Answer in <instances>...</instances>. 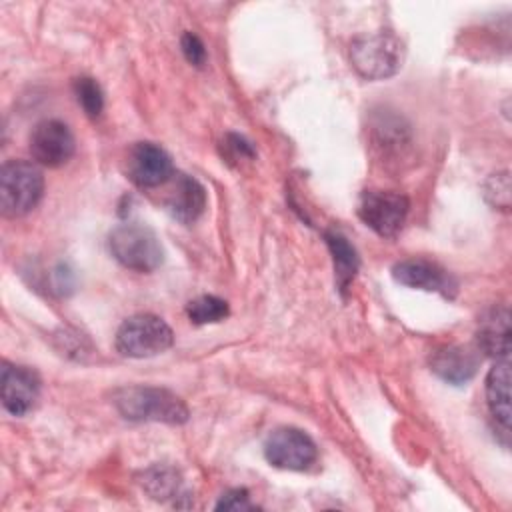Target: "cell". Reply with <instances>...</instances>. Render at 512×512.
Listing matches in <instances>:
<instances>
[{"label":"cell","mask_w":512,"mask_h":512,"mask_svg":"<svg viewBox=\"0 0 512 512\" xmlns=\"http://www.w3.org/2000/svg\"><path fill=\"white\" fill-rule=\"evenodd\" d=\"M392 276L402 286L418 288L426 292H438L444 298H454L458 290V284L452 278V274H448V270L424 258H410L394 264Z\"/></svg>","instance_id":"obj_11"},{"label":"cell","mask_w":512,"mask_h":512,"mask_svg":"<svg viewBox=\"0 0 512 512\" xmlns=\"http://www.w3.org/2000/svg\"><path fill=\"white\" fill-rule=\"evenodd\" d=\"M264 458L280 470H306L318 458L314 440L300 428L282 426L268 434L264 442Z\"/></svg>","instance_id":"obj_7"},{"label":"cell","mask_w":512,"mask_h":512,"mask_svg":"<svg viewBox=\"0 0 512 512\" xmlns=\"http://www.w3.org/2000/svg\"><path fill=\"white\" fill-rule=\"evenodd\" d=\"M74 94H76L78 104L84 108V112L90 118L100 116V112L104 108V94H102L100 84L94 78H90V76L76 78L74 80Z\"/></svg>","instance_id":"obj_19"},{"label":"cell","mask_w":512,"mask_h":512,"mask_svg":"<svg viewBox=\"0 0 512 512\" xmlns=\"http://www.w3.org/2000/svg\"><path fill=\"white\" fill-rule=\"evenodd\" d=\"M476 348L496 360H508L510 356V314L506 306L490 308L478 322Z\"/></svg>","instance_id":"obj_14"},{"label":"cell","mask_w":512,"mask_h":512,"mask_svg":"<svg viewBox=\"0 0 512 512\" xmlns=\"http://www.w3.org/2000/svg\"><path fill=\"white\" fill-rule=\"evenodd\" d=\"M0 392L4 410L12 416H24L38 400L40 378L26 366L4 362L0 370Z\"/></svg>","instance_id":"obj_10"},{"label":"cell","mask_w":512,"mask_h":512,"mask_svg":"<svg viewBox=\"0 0 512 512\" xmlns=\"http://www.w3.org/2000/svg\"><path fill=\"white\" fill-rule=\"evenodd\" d=\"M180 46H182V52H184V56H186V60L190 64H194L198 68L204 66V62H206V48H204L202 40L196 34L184 32L182 38H180Z\"/></svg>","instance_id":"obj_22"},{"label":"cell","mask_w":512,"mask_h":512,"mask_svg":"<svg viewBox=\"0 0 512 512\" xmlns=\"http://www.w3.org/2000/svg\"><path fill=\"white\" fill-rule=\"evenodd\" d=\"M484 194H486V200L494 208L508 210L510 208V176H508V172H498V174L490 176L484 186Z\"/></svg>","instance_id":"obj_20"},{"label":"cell","mask_w":512,"mask_h":512,"mask_svg":"<svg viewBox=\"0 0 512 512\" xmlns=\"http://www.w3.org/2000/svg\"><path fill=\"white\" fill-rule=\"evenodd\" d=\"M404 44L392 32L360 34L350 42L352 68L366 80L394 76L404 62Z\"/></svg>","instance_id":"obj_2"},{"label":"cell","mask_w":512,"mask_h":512,"mask_svg":"<svg viewBox=\"0 0 512 512\" xmlns=\"http://www.w3.org/2000/svg\"><path fill=\"white\" fill-rule=\"evenodd\" d=\"M408 210V198L388 190H364L356 206L358 218L384 238H394L402 230Z\"/></svg>","instance_id":"obj_6"},{"label":"cell","mask_w":512,"mask_h":512,"mask_svg":"<svg viewBox=\"0 0 512 512\" xmlns=\"http://www.w3.org/2000/svg\"><path fill=\"white\" fill-rule=\"evenodd\" d=\"M166 208L178 222L194 224L206 210V188L188 174H174Z\"/></svg>","instance_id":"obj_13"},{"label":"cell","mask_w":512,"mask_h":512,"mask_svg":"<svg viewBox=\"0 0 512 512\" xmlns=\"http://www.w3.org/2000/svg\"><path fill=\"white\" fill-rule=\"evenodd\" d=\"M324 238H326L328 250L332 254L336 286L344 294L358 272V264H360L358 254H356L354 246L348 242V238L344 234H340L338 230H328L324 234Z\"/></svg>","instance_id":"obj_16"},{"label":"cell","mask_w":512,"mask_h":512,"mask_svg":"<svg viewBox=\"0 0 512 512\" xmlns=\"http://www.w3.org/2000/svg\"><path fill=\"white\" fill-rule=\"evenodd\" d=\"M126 174L140 188H156L174 176L170 154L154 142H136L126 154Z\"/></svg>","instance_id":"obj_9"},{"label":"cell","mask_w":512,"mask_h":512,"mask_svg":"<svg viewBox=\"0 0 512 512\" xmlns=\"http://www.w3.org/2000/svg\"><path fill=\"white\" fill-rule=\"evenodd\" d=\"M186 314L192 324H214L222 322L230 314V310L226 300L212 294H204L186 304Z\"/></svg>","instance_id":"obj_17"},{"label":"cell","mask_w":512,"mask_h":512,"mask_svg":"<svg viewBox=\"0 0 512 512\" xmlns=\"http://www.w3.org/2000/svg\"><path fill=\"white\" fill-rule=\"evenodd\" d=\"M174 342L172 328L154 314H134L116 332V350L128 358H150L166 352Z\"/></svg>","instance_id":"obj_5"},{"label":"cell","mask_w":512,"mask_h":512,"mask_svg":"<svg viewBox=\"0 0 512 512\" xmlns=\"http://www.w3.org/2000/svg\"><path fill=\"white\" fill-rule=\"evenodd\" d=\"M112 404L122 418L132 422L182 424L188 420L186 404L166 388L124 386L114 390Z\"/></svg>","instance_id":"obj_1"},{"label":"cell","mask_w":512,"mask_h":512,"mask_svg":"<svg viewBox=\"0 0 512 512\" xmlns=\"http://www.w3.org/2000/svg\"><path fill=\"white\" fill-rule=\"evenodd\" d=\"M142 486L146 488V492L152 498L158 500H166L178 494L180 490V478L172 468H164V466H154L150 470L144 472V480Z\"/></svg>","instance_id":"obj_18"},{"label":"cell","mask_w":512,"mask_h":512,"mask_svg":"<svg viewBox=\"0 0 512 512\" xmlns=\"http://www.w3.org/2000/svg\"><path fill=\"white\" fill-rule=\"evenodd\" d=\"M108 248L124 268L134 272H152L164 260L160 238L140 222L118 224L108 236Z\"/></svg>","instance_id":"obj_4"},{"label":"cell","mask_w":512,"mask_h":512,"mask_svg":"<svg viewBox=\"0 0 512 512\" xmlns=\"http://www.w3.org/2000/svg\"><path fill=\"white\" fill-rule=\"evenodd\" d=\"M482 362V354L478 348L448 344L440 346L430 354V370L448 384L462 386L474 378L478 366Z\"/></svg>","instance_id":"obj_12"},{"label":"cell","mask_w":512,"mask_h":512,"mask_svg":"<svg viewBox=\"0 0 512 512\" xmlns=\"http://www.w3.org/2000/svg\"><path fill=\"white\" fill-rule=\"evenodd\" d=\"M44 194L42 170L28 160H8L0 170V210L6 218L32 212Z\"/></svg>","instance_id":"obj_3"},{"label":"cell","mask_w":512,"mask_h":512,"mask_svg":"<svg viewBox=\"0 0 512 512\" xmlns=\"http://www.w3.org/2000/svg\"><path fill=\"white\" fill-rule=\"evenodd\" d=\"M74 150V134L62 120H42L30 134L32 158L42 166L60 168L74 156Z\"/></svg>","instance_id":"obj_8"},{"label":"cell","mask_w":512,"mask_h":512,"mask_svg":"<svg viewBox=\"0 0 512 512\" xmlns=\"http://www.w3.org/2000/svg\"><path fill=\"white\" fill-rule=\"evenodd\" d=\"M216 510H232V512H244V510H256V504H252L248 490L244 488H232L220 496V500L214 506Z\"/></svg>","instance_id":"obj_21"},{"label":"cell","mask_w":512,"mask_h":512,"mask_svg":"<svg viewBox=\"0 0 512 512\" xmlns=\"http://www.w3.org/2000/svg\"><path fill=\"white\" fill-rule=\"evenodd\" d=\"M486 402L490 416L500 426L502 434L510 432V364L496 360L486 376Z\"/></svg>","instance_id":"obj_15"},{"label":"cell","mask_w":512,"mask_h":512,"mask_svg":"<svg viewBox=\"0 0 512 512\" xmlns=\"http://www.w3.org/2000/svg\"><path fill=\"white\" fill-rule=\"evenodd\" d=\"M226 148L232 150L234 158H254L252 144L246 138L238 136V134H228L226 136Z\"/></svg>","instance_id":"obj_23"}]
</instances>
